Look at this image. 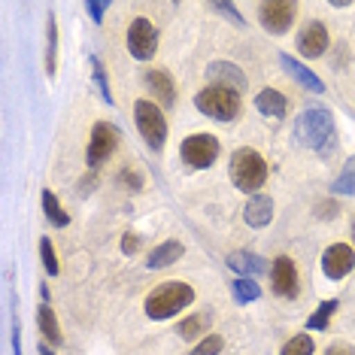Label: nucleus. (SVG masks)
<instances>
[{
	"label": "nucleus",
	"instance_id": "obj_1",
	"mask_svg": "<svg viewBox=\"0 0 355 355\" xmlns=\"http://www.w3.org/2000/svg\"><path fill=\"white\" fill-rule=\"evenodd\" d=\"M295 137L304 149H313L319 155H328L337 143V125L331 110L325 107H306L295 119Z\"/></svg>",
	"mask_w": 355,
	"mask_h": 355
},
{
	"label": "nucleus",
	"instance_id": "obj_2",
	"mask_svg": "<svg viewBox=\"0 0 355 355\" xmlns=\"http://www.w3.org/2000/svg\"><path fill=\"white\" fill-rule=\"evenodd\" d=\"M195 301V288L189 282H180V279H171V282H161L155 286L146 297V316L149 319H171L176 313H182L185 306Z\"/></svg>",
	"mask_w": 355,
	"mask_h": 355
},
{
	"label": "nucleus",
	"instance_id": "obj_3",
	"mask_svg": "<svg viewBox=\"0 0 355 355\" xmlns=\"http://www.w3.org/2000/svg\"><path fill=\"white\" fill-rule=\"evenodd\" d=\"M228 173H231V182L237 185L240 191H258L264 182H268V164H264V158L249 146L231 152Z\"/></svg>",
	"mask_w": 355,
	"mask_h": 355
},
{
	"label": "nucleus",
	"instance_id": "obj_4",
	"mask_svg": "<svg viewBox=\"0 0 355 355\" xmlns=\"http://www.w3.org/2000/svg\"><path fill=\"white\" fill-rule=\"evenodd\" d=\"M195 107L204 112L209 119H219V122H234L243 110L240 103V94L231 92V88H222V85H207L195 94Z\"/></svg>",
	"mask_w": 355,
	"mask_h": 355
},
{
	"label": "nucleus",
	"instance_id": "obj_5",
	"mask_svg": "<svg viewBox=\"0 0 355 355\" xmlns=\"http://www.w3.org/2000/svg\"><path fill=\"white\" fill-rule=\"evenodd\" d=\"M134 122H137V131H140L143 143H146L152 152H158L164 146L167 119H164V112H161V107H155L152 101H137L134 103Z\"/></svg>",
	"mask_w": 355,
	"mask_h": 355
},
{
	"label": "nucleus",
	"instance_id": "obj_6",
	"mask_svg": "<svg viewBox=\"0 0 355 355\" xmlns=\"http://www.w3.org/2000/svg\"><path fill=\"white\" fill-rule=\"evenodd\" d=\"M119 140H122V134H119L116 125L110 122H98L92 128V137H88V149H85V164L92 167V171H98V167L107 161L112 152H116Z\"/></svg>",
	"mask_w": 355,
	"mask_h": 355
},
{
	"label": "nucleus",
	"instance_id": "obj_7",
	"mask_svg": "<svg viewBox=\"0 0 355 355\" xmlns=\"http://www.w3.org/2000/svg\"><path fill=\"white\" fill-rule=\"evenodd\" d=\"M219 140H216L213 134H191L182 140L180 146V158L185 161L189 167H195V171H204L209 167L216 158H219Z\"/></svg>",
	"mask_w": 355,
	"mask_h": 355
},
{
	"label": "nucleus",
	"instance_id": "obj_8",
	"mask_svg": "<svg viewBox=\"0 0 355 355\" xmlns=\"http://www.w3.org/2000/svg\"><path fill=\"white\" fill-rule=\"evenodd\" d=\"M128 52L137 61H149L158 52V31L149 19H134L128 28Z\"/></svg>",
	"mask_w": 355,
	"mask_h": 355
},
{
	"label": "nucleus",
	"instance_id": "obj_9",
	"mask_svg": "<svg viewBox=\"0 0 355 355\" xmlns=\"http://www.w3.org/2000/svg\"><path fill=\"white\" fill-rule=\"evenodd\" d=\"M295 12H297V3H292V0H268V3L258 6L261 28L270 31V34H286L295 25Z\"/></svg>",
	"mask_w": 355,
	"mask_h": 355
},
{
	"label": "nucleus",
	"instance_id": "obj_10",
	"mask_svg": "<svg viewBox=\"0 0 355 355\" xmlns=\"http://www.w3.org/2000/svg\"><path fill=\"white\" fill-rule=\"evenodd\" d=\"M270 282H273V292L279 297H297L301 277H297V268L288 255H279L277 261L270 264Z\"/></svg>",
	"mask_w": 355,
	"mask_h": 355
},
{
	"label": "nucleus",
	"instance_id": "obj_11",
	"mask_svg": "<svg viewBox=\"0 0 355 355\" xmlns=\"http://www.w3.org/2000/svg\"><path fill=\"white\" fill-rule=\"evenodd\" d=\"M352 268H355V252H352V246H346V243L328 246L325 255H322V270H325V277L334 279V282L349 277Z\"/></svg>",
	"mask_w": 355,
	"mask_h": 355
},
{
	"label": "nucleus",
	"instance_id": "obj_12",
	"mask_svg": "<svg viewBox=\"0 0 355 355\" xmlns=\"http://www.w3.org/2000/svg\"><path fill=\"white\" fill-rule=\"evenodd\" d=\"M207 79H209V85L231 88V92H237V94H243L249 88L246 73L237 67V64H231V61H213L207 67Z\"/></svg>",
	"mask_w": 355,
	"mask_h": 355
},
{
	"label": "nucleus",
	"instance_id": "obj_13",
	"mask_svg": "<svg viewBox=\"0 0 355 355\" xmlns=\"http://www.w3.org/2000/svg\"><path fill=\"white\" fill-rule=\"evenodd\" d=\"M325 49H328V31L322 21L313 19L310 25L297 34V52H301L304 58H322Z\"/></svg>",
	"mask_w": 355,
	"mask_h": 355
},
{
	"label": "nucleus",
	"instance_id": "obj_14",
	"mask_svg": "<svg viewBox=\"0 0 355 355\" xmlns=\"http://www.w3.org/2000/svg\"><path fill=\"white\" fill-rule=\"evenodd\" d=\"M279 64H282V70H286V73L292 76L295 83H301L304 88H310V92H316V94L325 92V83H322V79H319L316 73H313V70H306L297 58H292V55L282 52V55H279Z\"/></svg>",
	"mask_w": 355,
	"mask_h": 355
},
{
	"label": "nucleus",
	"instance_id": "obj_15",
	"mask_svg": "<svg viewBox=\"0 0 355 355\" xmlns=\"http://www.w3.org/2000/svg\"><path fill=\"white\" fill-rule=\"evenodd\" d=\"M243 219L249 228H264V225H270L273 219V200L268 195H252L249 198V204L243 209Z\"/></svg>",
	"mask_w": 355,
	"mask_h": 355
},
{
	"label": "nucleus",
	"instance_id": "obj_16",
	"mask_svg": "<svg viewBox=\"0 0 355 355\" xmlns=\"http://www.w3.org/2000/svg\"><path fill=\"white\" fill-rule=\"evenodd\" d=\"M255 110L268 119H282L288 112V101L282 92H277V88H264V92L255 94Z\"/></svg>",
	"mask_w": 355,
	"mask_h": 355
},
{
	"label": "nucleus",
	"instance_id": "obj_17",
	"mask_svg": "<svg viewBox=\"0 0 355 355\" xmlns=\"http://www.w3.org/2000/svg\"><path fill=\"white\" fill-rule=\"evenodd\" d=\"M182 243L180 240H167V243H161V246H155L149 252V258H146V264H149V270H161V268H171V264H176L182 258Z\"/></svg>",
	"mask_w": 355,
	"mask_h": 355
},
{
	"label": "nucleus",
	"instance_id": "obj_18",
	"mask_svg": "<svg viewBox=\"0 0 355 355\" xmlns=\"http://www.w3.org/2000/svg\"><path fill=\"white\" fill-rule=\"evenodd\" d=\"M228 268L237 270L240 277H255V273L268 270V264H264V258H258L255 252H246V249H240V252H231L228 255Z\"/></svg>",
	"mask_w": 355,
	"mask_h": 355
},
{
	"label": "nucleus",
	"instance_id": "obj_19",
	"mask_svg": "<svg viewBox=\"0 0 355 355\" xmlns=\"http://www.w3.org/2000/svg\"><path fill=\"white\" fill-rule=\"evenodd\" d=\"M37 325H40V331H43V337H46V343H49V346H61L64 343L58 316H55V310H52L49 304H43L37 310Z\"/></svg>",
	"mask_w": 355,
	"mask_h": 355
},
{
	"label": "nucleus",
	"instance_id": "obj_20",
	"mask_svg": "<svg viewBox=\"0 0 355 355\" xmlns=\"http://www.w3.org/2000/svg\"><path fill=\"white\" fill-rule=\"evenodd\" d=\"M146 85H149V92L158 94L161 101L173 103L176 85H173V79H171V73H167V70H149V73H146Z\"/></svg>",
	"mask_w": 355,
	"mask_h": 355
},
{
	"label": "nucleus",
	"instance_id": "obj_21",
	"mask_svg": "<svg viewBox=\"0 0 355 355\" xmlns=\"http://www.w3.org/2000/svg\"><path fill=\"white\" fill-rule=\"evenodd\" d=\"M209 322H213L209 310H204V313H191L189 319H182L180 325H176V334H180L182 340H191V337H200V334H204V331L209 328Z\"/></svg>",
	"mask_w": 355,
	"mask_h": 355
},
{
	"label": "nucleus",
	"instance_id": "obj_22",
	"mask_svg": "<svg viewBox=\"0 0 355 355\" xmlns=\"http://www.w3.org/2000/svg\"><path fill=\"white\" fill-rule=\"evenodd\" d=\"M43 209H46V216H49V222L55 225V228H67V225H70V216L61 209L55 191H49V189L43 191Z\"/></svg>",
	"mask_w": 355,
	"mask_h": 355
},
{
	"label": "nucleus",
	"instance_id": "obj_23",
	"mask_svg": "<svg viewBox=\"0 0 355 355\" xmlns=\"http://www.w3.org/2000/svg\"><path fill=\"white\" fill-rule=\"evenodd\" d=\"M231 295H234V301H237V304H252V301L261 297V288H258L249 277H240V279H234Z\"/></svg>",
	"mask_w": 355,
	"mask_h": 355
},
{
	"label": "nucleus",
	"instance_id": "obj_24",
	"mask_svg": "<svg viewBox=\"0 0 355 355\" xmlns=\"http://www.w3.org/2000/svg\"><path fill=\"white\" fill-rule=\"evenodd\" d=\"M331 191H337V195H355V155L346 158L343 171L334 180V185H331Z\"/></svg>",
	"mask_w": 355,
	"mask_h": 355
},
{
	"label": "nucleus",
	"instance_id": "obj_25",
	"mask_svg": "<svg viewBox=\"0 0 355 355\" xmlns=\"http://www.w3.org/2000/svg\"><path fill=\"white\" fill-rule=\"evenodd\" d=\"M334 313H337V301H322V304L316 306V313L306 319V328H310V331H325Z\"/></svg>",
	"mask_w": 355,
	"mask_h": 355
},
{
	"label": "nucleus",
	"instance_id": "obj_26",
	"mask_svg": "<svg viewBox=\"0 0 355 355\" xmlns=\"http://www.w3.org/2000/svg\"><path fill=\"white\" fill-rule=\"evenodd\" d=\"M313 349H316V343H313L310 334H295L288 337V343L282 346L279 355H313Z\"/></svg>",
	"mask_w": 355,
	"mask_h": 355
},
{
	"label": "nucleus",
	"instance_id": "obj_27",
	"mask_svg": "<svg viewBox=\"0 0 355 355\" xmlns=\"http://www.w3.org/2000/svg\"><path fill=\"white\" fill-rule=\"evenodd\" d=\"M40 258H43V268L49 277H58V255H55V246H52V240L49 237H43L40 240Z\"/></svg>",
	"mask_w": 355,
	"mask_h": 355
},
{
	"label": "nucleus",
	"instance_id": "obj_28",
	"mask_svg": "<svg viewBox=\"0 0 355 355\" xmlns=\"http://www.w3.org/2000/svg\"><path fill=\"white\" fill-rule=\"evenodd\" d=\"M222 349H225V337L207 334V337H200V343L191 349V355H219Z\"/></svg>",
	"mask_w": 355,
	"mask_h": 355
},
{
	"label": "nucleus",
	"instance_id": "obj_29",
	"mask_svg": "<svg viewBox=\"0 0 355 355\" xmlns=\"http://www.w3.org/2000/svg\"><path fill=\"white\" fill-rule=\"evenodd\" d=\"M92 76H94V85H98V92H101V98L112 103V94H110V83H107V73H103V64L101 58H92Z\"/></svg>",
	"mask_w": 355,
	"mask_h": 355
},
{
	"label": "nucleus",
	"instance_id": "obj_30",
	"mask_svg": "<svg viewBox=\"0 0 355 355\" xmlns=\"http://www.w3.org/2000/svg\"><path fill=\"white\" fill-rule=\"evenodd\" d=\"M55 52H58V25H55V15H49V52H46V70L55 73Z\"/></svg>",
	"mask_w": 355,
	"mask_h": 355
},
{
	"label": "nucleus",
	"instance_id": "obj_31",
	"mask_svg": "<svg viewBox=\"0 0 355 355\" xmlns=\"http://www.w3.org/2000/svg\"><path fill=\"white\" fill-rule=\"evenodd\" d=\"M85 10H88V15H92V19L101 25V21H103V12L110 10V3H107V0H92V3H85Z\"/></svg>",
	"mask_w": 355,
	"mask_h": 355
},
{
	"label": "nucleus",
	"instance_id": "obj_32",
	"mask_svg": "<svg viewBox=\"0 0 355 355\" xmlns=\"http://www.w3.org/2000/svg\"><path fill=\"white\" fill-rule=\"evenodd\" d=\"M213 10H216V12H222V15H228V19H231V25H243V15H240L237 10H234L231 3H213Z\"/></svg>",
	"mask_w": 355,
	"mask_h": 355
},
{
	"label": "nucleus",
	"instance_id": "obj_33",
	"mask_svg": "<svg viewBox=\"0 0 355 355\" xmlns=\"http://www.w3.org/2000/svg\"><path fill=\"white\" fill-rule=\"evenodd\" d=\"M137 246H140V240H137V234L128 231L125 234V240H122V249H125V255H134L137 252Z\"/></svg>",
	"mask_w": 355,
	"mask_h": 355
},
{
	"label": "nucleus",
	"instance_id": "obj_34",
	"mask_svg": "<svg viewBox=\"0 0 355 355\" xmlns=\"http://www.w3.org/2000/svg\"><path fill=\"white\" fill-rule=\"evenodd\" d=\"M325 355H355V349L349 343H331L325 349Z\"/></svg>",
	"mask_w": 355,
	"mask_h": 355
},
{
	"label": "nucleus",
	"instance_id": "obj_35",
	"mask_svg": "<svg viewBox=\"0 0 355 355\" xmlns=\"http://www.w3.org/2000/svg\"><path fill=\"white\" fill-rule=\"evenodd\" d=\"M40 355H55V352H52V346H46V343H40Z\"/></svg>",
	"mask_w": 355,
	"mask_h": 355
},
{
	"label": "nucleus",
	"instance_id": "obj_36",
	"mask_svg": "<svg viewBox=\"0 0 355 355\" xmlns=\"http://www.w3.org/2000/svg\"><path fill=\"white\" fill-rule=\"evenodd\" d=\"M352 240H355V222H352Z\"/></svg>",
	"mask_w": 355,
	"mask_h": 355
}]
</instances>
